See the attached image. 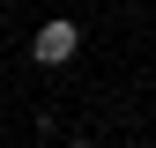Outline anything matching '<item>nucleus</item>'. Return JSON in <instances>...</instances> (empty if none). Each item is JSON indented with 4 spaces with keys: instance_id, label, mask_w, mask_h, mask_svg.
<instances>
[{
    "instance_id": "obj_1",
    "label": "nucleus",
    "mask_w": 156,
    "mask_h": 148,
    "mask_svg": "<svg viewBox=\"0 0 156 148\" xmlns=\"http://www.w3.org/2000/svg\"><path fill=\"white\" fill-rule=\"evenodd\" d=\"M67 52H74V22H45V30H37V59H45V67H60Z\"/></svg>"
}]
</instances>
